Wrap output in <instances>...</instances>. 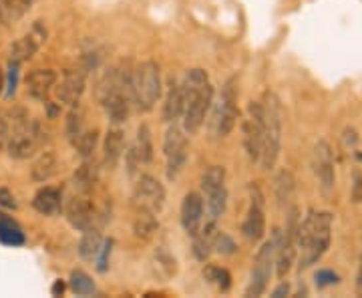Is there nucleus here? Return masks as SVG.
<instances>
[{
  "instance_id": "obj_1",
  "label": "nucleus",
  "mask_w": 362,
  "mask_h": 298,
  "mask_svg": "<svg viewBox=\"0 0 362 298\" xmlns=\"http://www.w3.org/2000/svg\"><path fill=\"white\" fill-rule=\"evenodd\" d=\"M334 216L322 210H308L306 218L300 220L298 228V254L300 270L318 264L330 248Z\"/></svg>"
},
{
  "instance_id": "obj_2",
  "label": "nucleus",
  "mask_w": 362,
  "mask_h": 298,
  "mask_svg": "<svg viewBox=\"0 0 362 298\" xmlns=\"http://www.w3.org/2000/svg\"><path fill=\"white\" fill-rule=\"evenodd\" d=\"M185 93V107H183V130L187 135H194L202 130L207 113L214 105V85L204 69H189L181 81Z\"/></svg>"
},
{
  "instance_id": "obj_3",
  "label": "nucleus",
  "mask_w": 362,
  "mask_h": 298,
  "mask_svg": "<svg viewBox=\"0 0 362 298\" xmlns=\"http://www.w3.org/2000/svg\"><path fill=\"white\" fill-rule=\"evenodd\" d=\"M262 109H264V127H262V154H259V166L262 169L270 171L276 168L280 151H282V103L278 95L272 91L264 93L262 97Z\"/></svg>"
},
{
  "instance_id": "obj_4",
  "label": "nucleus",
  "mask_w": 362,
  "mask_h": 298,
  "mask_svg": "<svg viewBox=\"0 0 362 298\" xmlns=\"http://www.w3.org/2000/svg\"><path fill=\"white\" fill-rule=\"evenodd\" d=\"M161 71L156 61H143L131 75V103L139 113H149L161 97Z\"/></svg>"
},
{
  "instance_id": "obj_5",
  "label": "nucleus",
  "mask_w": 362,
  "mask_h": 298,
  "mask_svg": "<svg viewBox=\"0 0 362 298\" xmlns=\"http://www.w3.org/2000/svg\"><path fill=\"white\" fill-rule=\"evenodd\" d=\"M300 212L296 206L286 210L284 230H274V244H276V274L284 278L292 270V264L298 256V228H300Z\"/></svg>"
},
{
  "instance_id": "obj_6",
  "label": "nucleus",
  "mask_w": 362,
  "mask_h": 298,
  "mask_svg": "<svg viewBox=\"0 0 362 298\" xmlns=\"http://www.w3.org/2000/svg\"><path fill=\"white\" fill-rule=\"evenodd\" d=\"M202 192L206 195V207L209 222H218L228 207V188H226V168L211 166L202 173Z\"/></svg>"
},
{
  "instance_id": "obj_7",
  "label": "nucleus",
  "mask_w": 362,
  "mask_h": 298,
  "mask_svg": "<svg viewBox=\"0 0 362 298\" xmlns=\"http://www.w3.org/2000/svg\"><path fill=\"white\" fill-rule=\"evenodd\" d=\"M165 200H168L165 188L157 178L149 176V173H143L137 178L133 192H131L133 212H149V214L159 216L165 207Z\"/></svg>"
},
{
  "instance_id": "obj_8",
  "label": "nucleus",
  "mask_w": 362,
  "mask_h": 298,
  "mask_svg": "<svg viewBox=\"0 0 362 298\" xmlns=\"http://www.w3.org/2000/svg\"><path fill=\"white\" fill-rule=\"evenodd\" d=\"M163 156H165V171L169 180H177L189 157V139L183 127L177 123H169L163 135Z\"/></svg>"
},
{
  "instance_id": "obj_9",
  "label": "nucleus",
  "mask_w": 362,
  "mask_h": 298,
  "mask_svg": "<svg viewBox=\"0 0 362 298\" xmlns=\"http://www.w3.org/2000/svg\"><path fill=\"white\" fill-rule=\"evenodd\" d=\"M310 168L318 188L324 195H330L337 188V164H334V151L332 145L326 139H318L314 143L310 154Z\"/></svg>"
},
{
  "instance_id": "obj_10",
  "label": "nucleus",
  "mask_w": 362,
  "mask_h": 298,
  "mask_svg": "<svg viewBox=\"0 0 362 298\" xmlns=\"http://www.w3.org/2000/svg\"><path fill=\"white\" fill-rule=\"evenodd\" d=\"M45 142H47V130L42 127V123L30 121L28 125L11 133L4 149L13 159L23 161V159L35 156L40 145H45Z\"/></svg>"
},
{
  "instance_id": "obj_11",
  "label": "nucleus",
  "mask_w": 362,
  "mask_h": 298,
  "mask_svg": "<svg viewBox=\"0 0 362 298\" xmlns=\"http://www.w3.org/2000/svg\"><path fill=\"white\" fill-rule=\"evenodd\" d=\"M238 123V81L228 79L221 87L220 101L214 111V133L216 137H228Z\"/></svg>"
},
{
  "instance_id": "obj_12",
  "label": "nucleus",
  "mask_w": 362,
  "mask_h": 298,
  "mask_svg": "<svg viewBox=\"0 0 362 298\" xmlns=\"http://www.w3.org/2000/svg\"><path fill=\"white\" fill-rule=\"evenodd\" d=\"M274 266H276V244H274V238H272V240L262 244L258 254H256L252 274H250V282H247L246 288V297L266 294L272 274H274Z\"/></svg>"
},
{
  "instance_id": "obj_13",
  "label": "nucleus",
  "mask_w": 362,
  "mask_h": 298,
  "mask_svg": "<svg viewBox=\"0 0 362 298\" xmlns=\"http://www.w3.org/2000/svg\"><path fill=\"white\" fill-rule=\"evenodd\" d=\"M247 190H250V206H247L246 218L242 222V234L247 242L258 244L266 236V202L258 185L252 183Z\"/></svg>"
},
{
  "instance_id": "obj_14",
  "label": "nucleus",
  "mask_w": 362,
  "mask_h": 298,
  "mask_svg": "<svg viewBox=\"0 0 362 298\" xmlns=\"http://www.w3.org/2000/svg\"><path fill=\"white\" fill-rule=\"evenodd\" d=\"M262 127H264V109L262 101H252L247 105L246 119L242 123L244 147L252 164H258L262 154Z\"/></svg>"
},
{
  "instance_id": "obj_15",
  "label": "nucleus",
  "mask_w": 362,
  "mask_h": 298,
  "mask_svg": "<svg viewBox=\"0 0 362 298\" xmlns=\"http://www.w3.org/2000/svg\"><path fill=\"white\" fill-rule=\"evenodd\" d=\"M87 73L89 71L83 65L66 69L61 81H57V85H54L57 99L66 107H77L83 93L87 89Z\"/></svg>"
},
{
  "instance_id": "obj_16",
  "label": "nucleus",
  "mask_w": 362,
  "mask_h": 298,
  "mask_svg": "<svg viewBox=\"0 0 362 298\" xmlns=\"http://www.w3.org/2000/svg\"><path fill=\"white\" fill-rule=\"evenodd\" d=\"M63 212H65L66 222L71 224V228H75L78 232H85L93 228L95 224V206L89 200L87 194H75L71 195L63 206Z\"/></svg>"
},
{
  "instance_id": "obj_17",
  "label": "nucleus",
  "mask_w": 362,
  "mask_h": 298,
  "mask_svg": "<svg viewBox=\"0 0 362 298\" xmlns=\"http://www.w3.org/2000/svg\"><path fill=\"white\" fill-rule=\"evenodd\" d=\"M99 101L103 105L105 115L113 125H121L129 119L133 103H131V93L127 89H121V87L109 89L99 95Z\"/></svg>"
},
{
  "instance_id": "obj_18",
  "label": "nucleus",
  "mask_w": 362,
  "mask_h": 298,
  "mask_svg": "<svg viewBox=\"0 0 362 298\" xmlns=\"http://www.w3.org/2000/svg\"><path fill=\"white\" fill-rule=\"evenodd\" d=\"M47 37V28L40 25V21L37 25L33 26V30L25 35V37H21L18 40H14L13 45H11V51H8V61L11 63H18V65H23L26 61H30L37 51L40 49V45H42V40Z\"/></svg>"
},
{
  "instance_id": "obj_19",
  "label": "nucleus",
  "mask_w": 362,
  "mask_h": 298,
  "mask_svg": "<svg viewBox=\"0 0 362 298\" xmlns=\"http://www.w3.org/2000/svg\"><path fill=\"white\" fill-rule=\"evenodd\" d=\"M206 222V200L204 195L197 192H189L185 194L183 202H181V226L183 230L194 236L199 232V228Z\"/></svg>"
},
{
  "instance_id": "obj_20",
  "label": "nucleus",
  "mask_w": 362,
  "mask_h": 298,
  "mask_svg": "<svg viewBox=\"0 0 362 298\" xmlns=\"http://www.w3.org/2000/svg\"><path fill=\"white\" fill-rule=\"evenodd\" d=\"M57 81H59V75L52 69H33L26 75V93L30 99L47 103L51 93L54 91Z\"/></svg>"
},
{
  "instance_id": "obj_21",
  "label": "nucleus",
  "mask_w": 362,
  "mask_h": 298,
  "mask_svg": "<svg viewBox=\"0 0 362 298\" xmlns=\"http://www.w3.org/2000/svg\"><path fill=\"white\" fill-rule=\"evenodd\" d=\"M183 107H185V93H183V85L177 79H169L168 93H165V101H163V109H161V119L165 123H175L177 119L183 115Z\"/></svg>"
},
{
  "instance_id": "obj_22",
  "label": "nucleus",
  "mask_w": 362,
  "mask_h": 298,
  "mask_svg": "<svg viewBox=\"0 0 362 298\" xmlns=\"http://www.w3.org/2000/svg\"><path fill=\"white\" fill-rule=\"evenodd\" d=\"M127 156L141 168V166H149L153 161V137H151V130L147 123L139 125L137 135H135V143L129 147V151H125Z\"/></svg>"
},
{
  "instance_id": "obj_23",
  "label": "nucleus",
  "mask_w": 362,
  "mask_h": 298,
  "mask_svg": "<svg viewBox=\"0 0 362 298\" xmlns=\"http://www.w3.org/2000/svg\"><path fill=\"white\" fill-rule=\"evenodd\" d=\"M63 206H65V200H63V192L57 190V188H42L39 190L35 197H33V207L39 212L40 216H59L63 212Z\"/></svg>"
},
{
  "instance_id": "obj_24",
  "label": "nucleus",
  "mask_w": 362,
  "mask_h": 298,
  "mask_svg": "<svg viewBox=\"0 0 362 298\" xmlns=\"http://www.w3.org/2000/svg\"><path fill=\"white\" fill-rule=\"evenodd\" d=\"M125 133L123 130L115 125V127H111V130L107 131V135H105L103 139V161L105 166H109V168H115L117 164L123 159L125 156Z\"/></svg>"
},
{
  "instance_id": "obj_25",
  "label": "nucleus",
  "mask_w": 362,
  "mask_h": 298,
  "mask_svg": "<svg viewBox=\"0 0 362 298\" xmlns=\"http://www.w3.org/2000/svg\"><path fill=\"white\" fill-rule=\"evenodd\" d=\"M97 183H99V168H97V164L90 161V159H83V164L73 173L71 185L75 188L77 194L89 195L97 188Z\"/></svg>"
},
{
  "instance_id": "obj_26",
  "label": "nucleus",
  "mask_w": 362,
  "mask_h": 298,
  "mask_svg": "<svg viewBox=\"0 0 362 298\" xmlns=\"http://www.w3.org/2000/svg\"><path fill=\"white\" fill-rule=\"evenodd\" d=\"M296 194V180L292 176V171L280 169L274 178V197L280 210H288L292 206V200Z\"/></svg>"
},
{
  "instance_id": "obj_27",
  "label": "nucleus",
  "mask_w": 362,
  "mask_h": 298,
  "mask_svg": "<svg viewBox=\"0 0 362 298\" xmlns=\"http://www.w3.org/2000/svg\"><path fill=\"white\" fill-rule=\"evenodd\" d=\"M59 171V157L54 151H40L39 157L30 166V180L37 183H47Z\"/></svg>"
},
{
  "instance_id": "obj_28",
  "label": "nucleus",
  "mask_w": 362,
  "mask_h": 298,
  "mask_svg": "<svg viewBox=\"0 0 362 298\" xmlns=\"http://www.w3.org/2000/svg\"><path fill=\"white\" fill-rule=\"evenodd\" d=\"M37 0H0V25L11 26L25 18Z\"/></svg>"
},
{
  "instance_id": "obj_29",
  "label": "nucleus",
  "mask_w": 362,
  "mask_h": 298,
  "mask_svg": "<svg viewBox=\"0 0 362 298\" xmlns=\"http://www.w3.org/2000/svg\"><path fill=\"white\" fill-rule=\"evenodd\" d=\"M218 232L216 222H207L199 228V232L194 234V254L199 262H206L209 254L214 252V236Z\"/></svg>"
},
{
  "instance_id": "obj_30",
  "label": "nucleus",
  "mask_w": 362,
  "mask_h": 298,
  "mask_svg": "<svg viewBox=\"0 0 362 298\" xmlns=\"http://www.w3.org/2000/svg\"><path fill=\"white\" fill-rule=\"evenodd\" d=\"M157 230H159V220H157L156 214H149V212H135V218H133V234L137 240L143 242H151L156 238Z\"/></svg>"
},
{
  "instance_id": "obj_31",
  "label": "nucleus",
  "mask_w": 362,
  "mask_h": 298,
  "mask_svg": "<svg viewBox=\"0 0 362 298\" xmlns=\"http://www.w3.org/2000/svg\"><path fill=\"white\" fill-rule=\"evenodd\" d=\"M101 246H103V236H101V232L93 226V228L83 232V238H81V242H78V256L83 260L93 262V260L97 258Z\"/></svg>"
},
{
  "instance_id": "obj_32",
  "label": "nucleus",
  "mask_w": 362,
  "mask_h": 298,
  "mask_svg": "<svg viewBox=\"0 0 362 298\" xmlns=\"http://www.w3.org/2000/svg\"><path fill=\"white\" fill-rule=\"evenodd\" d=\"M71 145L77 149V154L83 157V159H90L93 154H95V149H97V145H99V131L87 130V127H85L83 133H81Z\"/></svg>"
},
{
  "instance_id": "obj_33",
  "label": "nucleus",
  "mask_w": 362,
  "mask_h": 298,
  "mask_svg": "<svg viewBox=\"0 0 362 298\" xmlns=\"http://www.w3.org/2000/svg\"><path fill=\"white\" fill-rule=\"evenodd\" d=\"M204 278L221 292H228L230 286H232V274L228 273L226 268H221V266H216V264H207L204 268Z\"/></svg>"
},
{
  "instance_id": "obj_34",
  "label": "nucleus",
  "mask_w": 362,
  "mask_h": 298,
  "mask_svg": "<svg viewBox=\"0 0 362 298\" xmlns=\"http://www.w3.org/2000/svg\"><path fill=\"white\" fill-rule=\"evenodd\" d=\"M69 286H71V290L75 294H78V297H93L97 292L93 278L87 273H83V270H73Z\"/></svg>"
},
{
  "instance_id": "obj_35",
  "label": "nucleus",
  "mask_w": 362,
  "mask_h": 298,
  "mask_svg": "<svg viewBox=\"0 0 362 298\" xmlns=\"http://www.w3.org/2000/svg\"><path fill=\"white\" fill-rule=\"evenodd\" d=\"M0 242L13 244V246H18V244L25 242V236L21 232V228L13 220L4 218V216H0Z\"/></svg>"
},
{
  "instance_id": "obj_36",
  "label": "nucleus",
  "mask_w": 362,
  "mask_h": 298,
  "mask_svg": "<svg viewBox=\"0 0 362 298\" xmlns=\"http://www.w3.org/2000/svg\"><path fill=\"white\" fill-rule=\"evenodd\" d=\"M83 130H85V117H83V113L78 111L77 107H71V111H69L65 121L66 139L73 143L83 133Z\"/></svg>"
},
{
  "instance_id": "obj_37",
  "label": "nucleus",
  "mask_w": 362,
  "mask_h": 298,
  "mask_svg": "<svg viewBox=\"0 0 362 298\" xmlns=\"http://www.w3.org/2000/svg\"><path fill=\"white\" fill-rule=\"evenodd\" d=\"M156 262L157 268L163 270V274H165L168 278H171L173 274L177 273V260H175V256H173L165 246H159L156 250Z\"/></svg>"
},
{
  "instance_id": "obj_38",
  "label": "nucleus",
  "mask_w": 362,
  "mask_h": 298,
  "mask_svg": "<svg viewBox=\"0 0 362 298\" xmlns=\"http://www.w3.org/2000/svg\"><path fill=\"white\" fill-rule=\"evenodd\" d=\"M214 252H218L221 256H233L238 252V244L233 242L232 236L218 230L214 236Z\"/></svg>"
},
{
  "instance_id": "obj_39",
  "label": "nucleus",
  "mask_w": 362,
  "mask_h": 298,
  "mask_svg": "<svg viewBox=\"0 0 362 298\" xmlns=\"http://www.w3.org/2000/svg\"><path fill=\"white\" fill-rule=\"evenodd\" d=\"M338 282H340V276L334 270H330V268H320L314 274V285L318 286V288H328V286H334Z\"/></svg>"
},
{
  "instance_id": "obj_40",
  "label": "nucleus",
  "mask_w": 362,
  "mask_h": 298,
  "mask_svg": "<svg viewBox=\"0 0 362 298\" xmlns=\"http://www.w3.org/2000/svg\"><path fill=\"white\" fill-rule=\"evenodd\" d=\"M18 69H21V65H18V63H11V61H8V85L4 87V91H6V97H11V95H14V91H16Z\"/></svg>"
},
{
  "instance_id": "obj_41",
  "label": "nucleus",
  "mask_w": 362,
  "mask_h": 298,
  "mask_svg": "<svg viewBox=\"0 0 362 298\" xmlns=\"http://www.w3.org/2000/svg\"><path fill=\"white\" fill-rule=\"evenodd\" d=\"M11 137V121H8V113L0 111V149L6 147V142Z\"/></svg>"
},
{
  "instance_id": "obj_42",
  "label": "nucleus",
  "mask_w": 362,
  "mask_h": 298,
  "mask_svg": "<svg viewBox=\"0 0 362 298\" xmlns=\"http://www.w3.org/2000/svg\"><path fill=\"white\" fill-rule=\"evenodd\" d=\"M111 246H113V242H111V240H103V246H101L99 254H97V258H95V262H97V268H99L101 273L107 270V256L111 254Z\"/></svg>"
},
{
  "instance_id": "obj_43",
  "label": "nucleus",
  "mask_w": 362,
  "mask_h": 298,
  "mask_svg": "<svg viewBox=\"0 0 362 298\" xmlns=\"http://www.w3.org/2000/svg\"><path fill=\"white\" fill-rule=\"evenodd\" d=\"M352 202L362 204V169H356L352 176Z\"/></svg>"
},
{
  "instance_id": "obj_44",
  "label": "nucleus",
  "mask_w": 362,
  "mask_h": 298,
  "mask_svg": "<svg viewBox=\"0 0 362 298\" xmlns=\"http://www.w3.org/2000/svg\"><path fill=\"white\" fill-rule=\"evenodd\" d=\"M0 206L8 207V210H14V207H16V200H14L13 192L6 190V188H0Z\"/></svg>"
},
{
  "instance_id": "obj_45",
  "label": "nucleus",
  "mask_w": 362,
  "mask_h": 298,
  "mask_svg": "<svg viewBox=\"0 0 362 298\" xmlns=\"http://www.w3.org/2000/svg\"><path fill=\"white\" fill-rule=\"evenodd\" d=\"M290 290H292V288H290V285H288V282H282V285L278 286V288H276V290L272 292V297H274V298L288 297V294H290Z\"/></svg>"
},
{
  "instance_id": "obj_46",
  "label": "nucleus",
  "mask_w": 362,
  "mask_h": 298,
  "mask_svg": "<svg viewBox=\"0 0 362 298\" xmlns=\"http://www.w3.org/2000/svg\"><path fill=\"white\" fill-rule=\"evenodd\" d=\"M63 292H65V285L61 280H57L52 286V294H63Z\"/></svg>"
},
{
  "instance_id": "obj_47",
  "label": "nucleus",
  "mask_w": 362,
  "mask_h": 298,
  "mask_svg": "<svg viewBox=\"0 0 362 298\" xmlns=\"http://www.w3.org/2000/svg\"><path fill=\"white\" fill-rule=\"evenodd\" d=\"M356 288L362 292V256H361V264H358V273H356Z\"/></svg>"
},
{
  "instance_id": "obj_48",
  "label": "nucleus",
  "mask_w": 362,
  "mask_h": 298,
  "mask_svg": "<svg viewBox=\"0 0 362 298\" xmlns=\"http://www.w3.org/2000/svg\"><path fill=\"white\" fill-rule=\"evenodd\" d=\"M4 87H6V75H4V71L0 69V97H2V93H4Z\"/></svg>"
}]
</instances>
